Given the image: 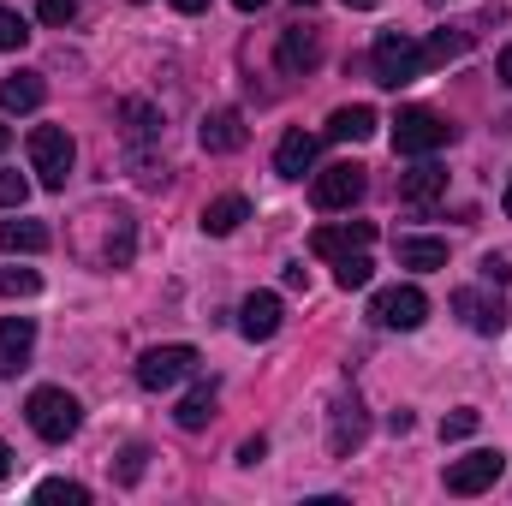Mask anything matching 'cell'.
Segmentation results:
<instances>
[{"mask_svg":"<svg viewBox=\"0 0 512 506\" xmlns=\"http://www.w3.org/2000/svg\"><path fill=\"white\" fill-rule=\"evenodd\" d=\"M316 66H322V30H310V24L280 30V72H286V78H304V72H316Z\"/></svg>","mask_w":512,"mask_h":506,"instance_id":"30bf717a","label":"cell"},{"mask_svg":"<svg viewBox=\"0 0 512 506\" xmlns=\"http://www.w3.org/2000/svg\"><path fill=\"white\" fill-rule=\"evenodd\" d=\"M501 471H507V459L495 447H477V453H465V459L447 465V495H483V489L501 483Z\"/></svg>","mask_w":512,"mask_h":506,"instance_id":"52a82bcc","label":"cell"},{"mask_svg":"<svg viewBox=\"0 0 512 506\" xmlns=\"http://www.w3.org/2000/svg\"><path fill=\"white\" fill-rule=\"evenodd\" d=\"M6 143H12V131H6V126H0V155H6Z\"/></svg>","mask_w":512,"mask_h":506,"instance_id":"ee69618b","label":"cell"},{"mask_svg":"<svg viewBox=\"0 0 512 506\" xmlns=\"http://www.w3.org/2000/svg\"><path fill=\"white\" fill-rule=\"evenodd\" d=\"M370 274H376V262L364 251H352V256H340L334 262V280H340V292H358V286H370Z\"/></svg>","mask_w":512,"mask_h":506,"instance_id":"4316f807","label":"cell"},{"mask_svg":"<svg viewBox=\"0 0 512 506\" xmlns=\"http://www.w3.org/2000/svg\"><path fill=\"white\" fill-rule=\"evenodd\" d=\"M30 203V179L24 173H0V209H24Z\"/></svg>","mask_w":512,"mask_h":506,"instance_id":"4dcf8cb0","label":"cell"},{"mask_svg":"<svg viewBox=\"0 0 512 506\" xmlns=\"http://www.w3.org/2000/svg\"><path fill=\"white\" fill-rule=\"evenodd\" d=\"M483 280L495 286V280H512V262L507 256H483Z\"/></svg>","mask_w":512,"mask_h":506,"instance_id":"e575fe53","label":"cell"},{"mask_svg":"<svg viewBox=\"0 0 512 506\" xmlns=\"http://www.w3.org/2000/svg\"><path fill=\"white\" fill-rule=\"evenodd\" d=\"M24 417H30V429H36L42 441H72L78 423H84V405H78L66 387H36L30 405H24Z\"/></svg>","mask_w":512,"mask_h":506,"instance_id":"7a4b0ae2","label":"cell"},{"mask_svg":"<svg viewBox=\"0 0 512 506\" xmlns=\"http://www.w3.org/2000/svg\"><path fill=\"white\" fill-rule=\"evenodd\" d=\"M239 334H245V340H274V334H280V298H274V292H251V298L239 304Z\"/></svg>","mask_w":512,"mask_h":506,"instance_id":"2e32d148","label":"cell"},{"mask_svg":"<svg viewBox=\"0 0 512 506\" xmlns=\"http://www.w3.org/2000/svg\"><path fill=\"white\" fill-rule=\"evenodd\" d=\"M42 96H48L42 72H12V78H0V108H6V114H36Z\"/></svg>","mask_w":512,"mask_h":506,"instance_id":"ac0fdd59","label":"cell"},{"mask_svg":"<svg viewBox=\"0 0 512 506\" xmlns=\"http://www.w3.org/2000/svg\"><path fill=\"white\" fill-rule=\"evenodd\" d=\"M447 197V173L435 167V161H423V167H411V173H399V203L405 209H417V215H429L435 203Z\"/></svg>","mask_w":512,"mask_h":506,"instance_id":"7c38bea8","label":"cell"},{"mask_svg":"<svg viewBox=\"0 0 512 506\" xmlns=\"http://www.w3.org/2000/svg\"><path fill=\"white\" fill-rule=\"evenodd\" d=\"M30 352H36V322L30 316H0V376L30 370Z\"/></svg>","mask_w":512,"mask_h":506,"instance_id":"5bb4252c","label":"cell"},{"mask_svg":"<svg viewBox=\"0 0 512 506\" xmlns=\"http://www.w3.org/2000/svg\"><path fill=\"white\" fill-rule=\"evenodd\" d=\"M399 268L435 274V268H447V245L441 239H399Z\"/></svg>","mask_w":512,"mask_h":506,"instance_id":"603a6c76","label":"cell"},{"mask_svg":"<svg viewBox=\"0 0 512 506\" xmlns=\"http://www.w3.org/2000/svg\"><path fill=\"white\" fill-rule=\"evenodd\" d=\"M173 6H179V12H203L209 0H173Z\"/></svg>","mask_w":512,"mask_h":506,"instance_id":"ab89813d","label":"cell"},{"mask_svg":"<svg viewBox=\"0 0 512 506\" xmlns=\"http://www.w3.org/2000/svg\"><path fill=\"white\" fill-rule=\"evenodd\" d=\"M42 292V274L36 268H6L0 274V298H36Z\"/></svg>","mask_w":512,"mask_h":506,"instance_id":"83f0119b","label":"cell"},{"mask_svg":"<svg viewBox=\"0 0 512 506\" xmlns=\"http://www.w3.org/2000/svg\"><path fill=\"white\" fill-rule=\"evenodd\" d=\"M316 149H322V137H310V131H286L280 149H274V173H280V179H304V173L316 167Z\"/></svg>","mask_w":512,"mask_h":506,"instance_id":"9a60e30c","label":"cell"},{"mask_svg":"<svg viewBox=\"0 0 512 506\" xmlns=\"http://www.w3.org/2000/svg\"><path fill=\"white\" fill-rule=\"evenodd\" d=\"M376 126H382V120H376L370 102H352V108H334V114H328V137H334V143H370Z\"/></svg>","mask_w":512,"mask_h":506,"instance_id":"e0dca14e","label":"cell"},{"mask_svg":"<svg viewBox=\"0 0 512 506\" xmlns=\"http://www.w3.org/2000/svg\"><path fill=\"white\" fill-rule=\"evenodd\" d=\"M262 453H268V441H262V435H256V441H245V447H239V465H256V459H262Z\"/></svg>","mask_w":512,"mask_h":506,"instance_id":"d590c367","label":"cell"},{"mask_svg":"<svg viewBox=\"0 0 512 506\" xmlns=\"http://www.w3.org/2000/svg\"><path fill=\"white\" fill-rule=\"evenodd\" d=\"M36 501H66V506H84V501H90V489H84V483H60V477H54V483H42V489H36Z\"/></svg>","mask_w":512,"mask_h":506,"instance_id":"f546056e","label":"cell"},{"mask_svg":"<svg viewBox=\"0 0 512 506\" xmlns=\"http://www.w3.org/2000/svg\"><path fill=\"white\" fill-rule=\"evenodd\" d=\"M72 161H78V149H72V137H66L60 126H36L30 131V173H36L48 191H66Z\"/></svg>","mask_w":512,"mask_h":506,"instance_id":"3957f363","label":"cell"},{"mask_svg":"<svg viewBox=\"0 0 512 506\" xmlns=\"http://www.w3.org/2000/svg\"><path fill=\"white\" fill-rule=\"evenodd\" d=\"M54 239H48V227L42 221H0V251L6 256H36L48 251Z\"/></svg>","mask_w":512,"mask_h":506,"instance_id":"ffe728a7","label":"cell"},{"mask_svg":"<svg viewBox=\"0 0 512 506\" xmlns=\"http://www.w3.org/2000/svg\"><path fill=\"white\" fill-rule=\"evenodd\" d=\"M131 251H137V227H131V215H108V245L96 251L102 268H126Z\"/></svg>","mask_w":512,"mask_h":506,"instance_id":"7402d4cb","label":"cell"},{"mask_svg":"<svg viewBox=\"0 0 512 506\" xmlns=\"http://www.w3.org/2000/svg\"><path fill=\"white\" fill-rule=\"evenodd\" d=\"M447 143H453V126L435 108H399V120H393V149L399 155H435Z\"/></svg>","mask_w":512,"mask_h":506,"instance_id":"277c9868","label":"cell"},{"mask_svg":"<svg viewBox=\"0 0 512 506\" xmlns=\"http://www.w3.org/2000/svg\"><path fill=\"white\" fill-rule=\"evenodd\" d=\"M6 477H12V447L0 441V483H6Z\"/></svg>","mask_w":512,"mask_h":506,"instance_id":"f35d334b","label":"cell"},{"mask_svg":"<svg viewBox=\"0 0 512 506\" xmlns=\"http://www.w3.org/2000/svg\"><path fill=\"white\" fill-rule=\"evenodd\" d=\"M24 42H30V30H24V18L0 6V54H12V48H24Z\"/></svg>","mask_w":512,"mask_h":506,"instance_id":"1f68e13d","label":"cell"},{"mask_svg":"<svg viewBox=\"0 0 512 506\" xmlns=\"http://www.w3.org/2000/svg\"><path fill=\"white\" fill-rule=\"evenodd\" d=\"M280 280H286V286H292V292H304V286H310V274H304V268H298V262H292V268H286V274H280Z\"/></svg>","mask_w":512,"mask_h":506,"instance_id":"8d00e7d4","label":"cell"},{"mask_svg":"<svg viewBox=\"0 0 512 506\" xmlns=\"http://www.w3.org/2000/svg\"><path fill=\"white\" fill-rule=\"evenodd\" d=\"M346 6H352V12H370V6H382V0H346Z\"/></svg>","mask_w":512,"mask_h":506,"instance_id":"b9f144b4","label":"cell"},{"mask_svg":"<svg viewBox=\"0 0 512 506\" xmlns=\"http://www.w3.org/2000/svg\"><path fill=\"white\" fill-rule=\"evenodd\" d=\"M36 12H42V24H54V30H60V24H72V18H78V0H42Z\"/></svg>","mask_w":512,"mask_h":506,"instance_id":"d6a6232c","label":"cell"},{"mask_svg":"<svg viewBox=\"0 0 512 506\" xmlns=\"http://www.w3.org/2000/svg\"><path fill=\"white\" fill-rule=\"evenodd\" d=\"M495 72H501V84H507V90H512V42H507V48H501V66H495Z\"/></svg>","mask_w":512,"mask_h":506,"instance_id":"74e56055","label":"cell"},{"mask_svg":"<svg viewBox=\"0 0 512 506\" xmlns=\"http://www.w3.org/2000/svg\"><path fill=\"white\" fill-rule=\"evenodd\" d=\"M370 245H376V221H328V227L310 233V251L328 256V262H340L352 251H370Z\"/></svg>","mask_w":512,"mask_h":506,"instance_id":"9c48e42d","label":"cell"},{"mask_svg":"<svg viewBox=\"0 0 512 506\" xmlns=\"http://www.w3.org/2000/svg\"><path fill=\"white\" fill-rule=\"evenodd\" d=\"M364 167L358 161H340V167H322L316 173V185H310V203L322 209V215H334V209H352L358 197H364Z\"/></svg>","mask_w":512,"mask_h":506,"instance_id":"8992f818","label":"cell"},{"mask_svg":"<svg viewBox=\"0 0 512 506\" xmlns=\"http://www.w3.org/2000/svg\"><path fill=\"white\" fill-rule=\"evenodd\" d=\"M143 459H149L143 447H126V459H120V483H137V477H143Z\"/></svg>","mask_w":512,"mask_h":506,"instance_id":"836d02e7","label":"cell"},{"mask_svg":"<svg viewBox=\"0 0 512 506\" xmlns=\"http://www.w3.org/2000/svg\"><path fill=\"white\" fill-rule=\"evenodd\" d=\"M245 221H251V203H245V197H215V203L203 209V233H209V239H227V233H239Z\"/></svg>","mask_w":512,"mask_h":506,"instance_id":"44dd1931","label":"cell"},{"mask_svg":"<svg viewBox=\"0 0 512 506\" xmlns=\"http://www.w3.org/2000/svg\"><path fill=\"white\" fill-rule=\"evenodd\" d=\"M173 417H179V429H209V417H215V381L209 387H191Z\"/></svg>","mask_w":512,"mask_h":506,"instance_id":"d4e9b609","label":"cell"},{"mask_svg":"<svg viewBox=\"0 0 512 506\" xmlns=\"http://www.w3.org/2000/svg\"><path fill=\"white\" fill-rule=\"evenodd\" d=\"M185 376H197V346H149L137 358V387H149V393H167Z\"/></svg>","mask_w":512,"mask_h":506,"instance_id":"5b68a950","label":"cell"},{"mask_svg":"<svg viewBox=\"0 0 512 506\" xmlns=\"http://www.w3.org/2000/svg\"><path fill=\"white\" fill-rule=\"evenodd\" d=\"M120 120H126V137H131V143H149V137H161V114H155L149 102H126V108H120Z\"/></svg>","mask_w":512,"mask_h":506,"instance_id":"484cf974","label":"cell"},{"mask_svg":"<svg viewBox=\"0 0 512 506\" xmlns=\"http://www.w3.org/2000/svg\"><path fill=\"white\" fill-rule=\"evenodd\" d=\"M298 6H310V0H298Z\"/></svg>","mask_w":512,"mask_h":506,"instance_id":"f6af8a7d","label":"cell"},{"mask_svg":"<svg viewBox=\"0 0 512 506\" xmlns=\"http://www.w3.org/2000/svg\"><path fill=\"white\" fill-rule=\"evenodd\" d=\"M465 48H471V30H453V24H447V30H435V36L423 42V66H447V60H459Z\"/></svg>","mask_w":512,"mask_h":506,"instance_id":"cb8c5ba5","label":"cell"},{"mask_svg":"<svg viewBox=\"0 0 512 506\" xmlns=\"http://www.w3.org/2000/svg\"><path fill=\"white\" fill-rule=\"evenodd\" d=\"M364 435H370V417H364V405H358V399H340V405H334V435H328V447L346 459L352 447H364Z\"/></svg>","mask_w":512,"mask_h":506,"instance_id":"d6986e66","label":"cell"},{"mask_svg":"<svg viewBox=\"0 0 512 506\" xmlns=\"http://www.w3.org/2000/svg\"><path fill=\"white\" fill-rule=\"evenodd\" d=\"M501 209H507V221H512V185H507V197H501Z\"/></svg>","mask_w":512,"mask_h":506,"instance_id":"7bdbcfd3","label":"cell"},{"mask_svg":"<svg viewBox=\"0 0 512 506\" xmlns=\"http://www.w3.org/2000/svg\"><path fill=\"white\" fill-rule=\"evenodd\" d=\"M197 143H203L209 155H239V149L251 143V126H245L239 108H215V114L203 120V131H197Z\"/></svg>","mask_w":512,"mask_h":506,"instance_id":"8fae6325","label":"cell"},{"mask_svg":"<svg viewBox=\"0 0 512 506\" xmlns=\"http://www.w3.org/2000/svg\"><path fill=\"white\" fill-rule=\"evenodd\" d=\"M370 316H376L382 328L411 334V328H423V316H429V298H423L417 286H382V292L370 298Z\"/></svg>","mask_w":512,"mask_h":506,"instance_id":"ba28073f","label":"cell"},{"mask_svg":"<svg viewBox=\"0 0 512 506\" xmlns=\"http://www.w3.org/2000/svg\"><path fill=\"white\" fill-rule=\"evenodd\" d=\"M453 310L465 316L471 334H501V328H507V304L489 298V292H477V286H459V292H453Z\"/></svg>","mask_w":512,"mask_h":506,"instance_id":"4fadbf2b","label":"cell"},{"mask_svg":"<svg viewBox=\"0 0 512 506\" xmlns=\"http://www.w3.org/2000/svg\"><path fill=\"white\" fill-rule=\"evenodd\" d=\"M370 72H376L382 90H405L411 78H423V48L405 30H382L376 48H370Z\"/></svg>","mask_w":512,"mask_h":506,"instance_id":"6da1fadb","label":"cell"},{"mask_svg":"<svg viewBox=\"0 0 512 506\" xmlns=\"http://www.w3.org/2000/svg\"><path fill=\"white\" fill-rule=\"evenodd\" d=\"M477 423H483V411H453V417H441V441H465V435H477Z\"/></svg>","mask_w":512,"mask_h":506,"instance_id":"f1b7e54d","label":"cell"},{"mask_svg":"<svg viewBox=\"0 0 512 506\" xmlns=\"http://www.w3.org/2000/svg\"><path fill=\"white\" fill-rule=\"evenodd\" d=\"M233 6H239V12H262V6H268V0H233Z\"/></svg>","mask_w":512,"mask_h":506,"instance_id":"60d3db41","label":"cell"}]
</instances>
